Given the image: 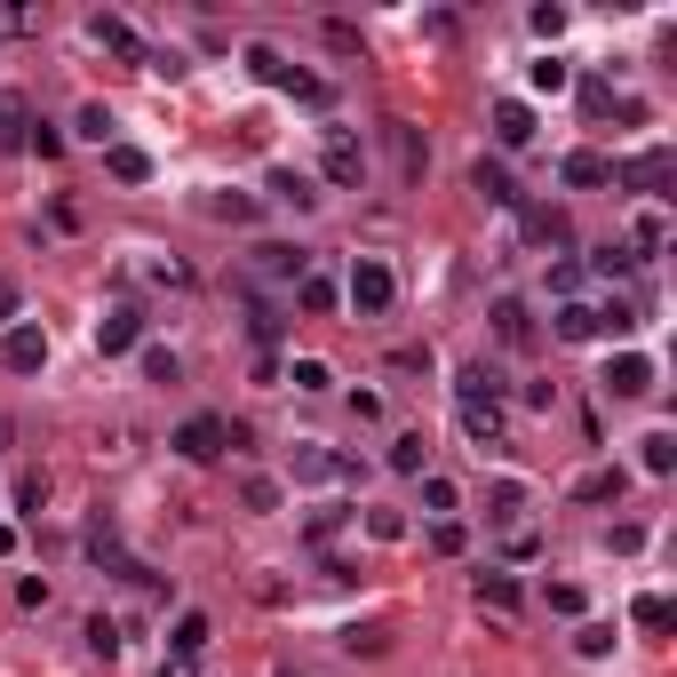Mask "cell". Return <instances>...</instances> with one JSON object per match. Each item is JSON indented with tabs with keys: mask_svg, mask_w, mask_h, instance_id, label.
Segmentation results:
<instances>
[{
	"mask_svg": "<svg viewBox=\"0 0 677 677\" xmlns=\"http://www.w3.org/2000/svg\"><path fill=\"white\" fill-rule=\"evenodd\" d=\"M295 303H303V312H335V280H319V271H312V280L295 287Z\"/></svg>",
	"mask_w": 677,
	"mask_h": 677,
	"instance_id": "obj_33",
	"label": "cell"
},
{
	"mask_svg": "<svg viewBox=\"0 0 677 677\" xmlns=\"http://www.w3.org/2000/svg\"><path fill=\"white\" fill-rule=\"evenodd\" d=\"M208 216H216V223H255V199H248V192H216Z\"/></svg>",
	"mask_w": 677,
	"mask_h": 677,
	"instance_id": "obj_29",
	"label": "cell"
},
{
	"mask_svg": "<svg viewBox=\"0 0 677 677\" xmlns=\"http://www.w3.org/2000/svg\"><path fill=\"white\" fill-rule=\"evenodd\" d=\"M359 312H391V295H398V280H391V263H375V255H359L351 263V287H343Z\"/></svg>",
	"mask_w": 677,
	"mask_h": 677,
	"instance_id": "obj_2",
	"label": "cell"
},
{
	"mask_svg": "<svg viewBox=\"0 0 677 677\" xmlns=\"http://www.w3.org/2000/svg\"><path fill=\"white\" fill-rule=\"evenodd\" d=\"M367 534H375V542H398V534H406V518H398V511H375V518H367Z\"/></svg>",
	"mask_w": 677,
	"mask_h": 677,
	"instance_id": "obj_46",
	"label": "cell"
},
{
	"mask_svg": "<svg viewBox=\"0 0 677 677\" xmlns=\"http://www.w3.org/2000/svg\"><path fill=\"white\" fill-rule=\"evenodd\" d=\"M470 184H479V192L494 199V208H518V184L502 176V160H479V167H470Z\"/></svg>",
	"mask_w": 677,
	"mask_h": 677,
	"instance_id": "obj_16",
	"label": "cell"
},
{
	"mask_svg": "<svg viewBox=\"0 0 677 677\" xmlns=\"http://www.w3.org/2000/svg\"><path fill=\"white\" fill-rule=\"evenodd\" d=\"M550 614H582V590H574V582H550Z\"/></svg>",
	"mask_w": 677,
	"mask_h": 677,
	"instance_id": "obj_48",
	"label": "cell"
},
{
	"mask_svg": "<svg viewBox=\"0 0 677 677\" xmlns=\"http://www.w3.org/2000/svg\"><path fill=\"white\" fill-rule=\"evenodd\" d=\"M24 152H41V160H56V152H64V135H56V128L41 120V128H32V135H24Z\"/></svg>",
	"mask_w": 677,
	"mask_h": 677,
	"instance_id": "obj_45",
	"label": "cell"
},
{
	"mask_svg": "<svg viewBox=\"0 0 677 677\" xmlns=\"http://www.w3.org/2000/svg\"><path fill=\"white\" fill-rule=\"evenodd\" d=\"M637 447H646L637 462H646L654 479H669V470H677V438H669V430H646V438H637Z\"/></svg>",
	"mask_w": 677,
	"mask_h": 677,
	"instance_id": "obj_21",
	"label": "cell"
},
{
	"mask_svg": "<svg viewBox=\"0 0 677 677\" xmlns=\"http://www.w3.org/2000/svg\"><path fill=\"white\" fill-rule=\"evenodd\" d=\"M248 73H255V80H271V88H295V96H319V80H303L295 64H287L280 48H263V41L248 48Z\"/></svg>",
	"mask_w": 677,
	"mask_h": 677,
	"instance_id": "obj_7",
	"label": "cell"
},
{
	"mask_svg": "<svg viewBox=\"0 0 677 677\" xmlns=\"http://www.w3.org/2000/svg\"><path fill=\"white\" fill-rule=\"evenodd\" d=\"M455 398H462V430L479 438V447H494V438H502V391H494V375H487V367H462Z\"/></svg>",
	"mask_w": 677,
	"mask_h": 677,
	"instance_id": "obj_1",
	"label": "cell"
},
{
	"mask_svg": "<svg viewBox=\"0 0 677 677\" xmlns=\"http://www.w3.org/2000/svg\"><path fill=\"white\" fill-rule=\"evenodd\" d=\"M423 462H430V438H423V430L391 438V470H398V479H423Z\"/></svg>",
	"mask_w": 677,
	"mask_h": 677,
	"instance_id": "obj_15",
	"label": "cell"
},
{
	"mask_svg": "<svg viewBox=\"0 0 677 677\" xmlns=\"http://www.w3.org/2000/svg\"><path fill=\"white\" fill-rule=\"evenodd\" d=\"M494 335H502V343H534V312H526V303H494Z\"/></svg>",
	"mask_w": 677,
	"mask_h": 677,
	"instance_id": "obj_17",
	"label": "cell"
},
{
	"mask_svg": "<svg viewBox=\"0 0 677 677\" xmlns=\"http://www.w3.org/2000/svg\"><path fill=\"white\" fill-rule=\"evenodd\" d=\"M263 192H271V199H280V208H312V199H319L312 184H303V176H295V167H271V184H263Z\"/></svg>",
	"mask_w": 677,
	"mask_h": 677,
	"instance_id": "obj_19",
	"label": "cell"
},
{
	"mask_svg": "<svg viewBox=\"0 0 677 677\" xmlns=\"http://www.w3.org/2000/svg\"><path fill=\"white\" fill-rule=\"evenodd\" d=\"M223 447H231V430H223V415H192V423L176 430V455H184V462H216Z\"/></svg>",
	"mask_w": 677,
	"mask_h": 677,
	"instance_id": "obj_5",
	"label": "cell"
},
{
	"mask_svg": "<svg viewBox=\"0 0 677 677\" xmlns=\"http://www.w3.org/2000/svg\"><path fill=\"white\" fill-rule=\"evenodd\" d=\"M582 112L605 120V112H614V88H605V80H582Z\"/></svg>",
	"mask_w": 677,
	"mask_h": 677,
	"instance_id": "obj_40",
	"label": "cell"
},
{
	"mask_svg": "<svg viewBox=\"0 0 677 677\" xmlns=\"http://www.w3.org/2000/svg\"><path fill=\"white\" fill-rule=\"evenodd\" d=\"M630 622H637V630H677V605L646 590V598H637V605H630Z\"/></svg>",
	"mask_w": 677,
	"mask_h": 677,
	"instance_id": "obj_24",
	"label": "cell"
},
{
	"mask_svg": "<svg viewBox=\"0 0 677 677\" xmlns=\"http://www.w3.org/2000/svg\"><path fill=\"white\" fill-rule=\"evenodd\" d=\"M526 231H534L542 248H574V231H566V216H558V208H534V216H526Z\"/></svg>",
	"mask_w": 677,
	"mask_h": 677,
	"instance_id": "obj_23",
	"label": "cell"
},
{
	"mask_svg": "<svg viewBox=\"0 0 677 677\" xmlns=\"http://www.w3.org/2000/svg\"><path fill=\"white\" fill-rule=\"evenodd\" d=\"M240 502H248V511H280V487H271L263 470H248V479H240Z\"/></svg>",
	"mask_w": 677,
	"mask_h": 677,
	"instance_id": "obj_31",
	"label": "cell"
},
{
	"mask_svg": "<svg viewBox=\"0 0 677 677\" xmlns=\"http://www.w3.org/2000/svg\"><path fill=\"white\" fill-rule=\"evenodd\" d=\"M558 335H566V343H598V303H566Z\"/></svg>",
	"mask_w": 677,
	"mask_h": 677,
	"instance_id": "obj_20",
	"label": "cell"
},
{
	"mask_svg": "<svg viewBox=\"0 0 677 677\" xmlns=\"http://www.w3.org/2000/svg\"><path fill=\"white\" fill-rule=\"evenodd\" d=\"M208 614H176V630H167V654H176V662H199V646H208Z\"/></svg>",
	"mask_w": 677,
	"mask_h": 677,
	"instance_id": "obj_14",
	"label": "cell"
},
{
	"mask_svg": "<svg viewBox=\"0 0 677 677\" xmlns=\"http://www.w3.org/2000/svg\"><path fill=\"white\" fill-rule=\"evenodd\" d=\"M105 167H112L120 184H144V176H152V152H135V144H105Z\"/></svg>",
	"mask_w": 677,
	"mask_h": 677,
	"instance_id": "obj_18",
	"label": "cell"
},
{
	"mask_svg": "<svg viewBox=\"0 0 677 677\" xmlns=\"http://www.w3.org/2000/svg\"><path fill=\"white\" fill-rule=\"evenodd\" d=\"M479 605H494V614H511V605H518V582H511V574H479Z\"/></svg>",
	"mask_w": 677,
	"mask_h": 677,
	"instance_id": "obj_26",
	"label": "cell"
},
{
	"mask_svg": "<svg viewBox=\"0 0 677 677\" xmlns=\"http://www.w3.org/2000/svg\"><path fill=\"white\" fill-rule=\"evenodd\" d=\"M605 391H614V398H646L654 391V359L646 351H622L614 367H605Z\"/></svg>",
	"mask_w": 677,
	"mask_h": 677,
	"instance_id": "obj_9",
	"label": "cell"
},
{
	"mask_svg": "<svg viewBox=\"0 0 677 677\" xmlns=\"http://www.w3.org/2000/svg\"><path fill=\"white\" fill-rule=\"evenodd\" d=\"M80 135H88V144H112V112L105 105H80V120H73Z\"/></svg>",
	"mask_w": 677,
	"mask_h": 677,
	"instance_id": "obj_35",
	"label": "cell"
},
{
	"mask_svg": "<svg viewBox=\"0 0 677 677\" xmlns=\"http://www.w3.org/2000/svg\"><path fill=\"white\" fill-rule=\"evenodd\" d=\"M255 263H263V280H312V255H303V248H255Z\"/></svg>",
	"mask_w": 677,
	"mask_h": 677,
	"instance_id": "obj_13",
	"label": "cell"
},
{
	"mask_svg": "<svg viewBox=\"0 0 677 677\" xmlns=\"http://www.w3.org/2000/svg\"><path fill=\"white\" fill-rule=\"evenodd\" d=\"M534 88H542V96H558V88H566V64H558V56H542V64H534Z\"/></svg>",
	"mask_w": 677,
	"mask_h": 677,
	"instance_id": "obj_41",
	"label": "cell"
},
{
	"mask_svg": "<svg viewBox=\"0 0 677 677\" xmlns=\"http://www.w3.org/2000/svg\"><path fill=\"white\" fill-rule=\"evenodd\" d=\"M0 438H9V423H0Z\"/></svg>",
	"mask_w": 677,
	"mask_h": 677,
	"instance_id": "obj_51",
	"label": "cell"
},
{
	"mask_svg": "<svg viewBox=\"0 0 677 677\" xmlns=\"http://www.w3.org/2000/svg\"><path fill=\"white\" fill-rule=\"evenodd\" d=\"M383 637H391V630H343V646H351V654H383Z\"/></svg>",
	"mask_w": 677,
	"mask_h": 677,
	"instance_id": "obj_47",
	"label": "cell"
},
{
	"mask_svg": "<svg viewBox=\"0 0 677 677\" xmlns=\"http://www.w3.org/2000/svg\"><path fill=\"white\" fill-rule=\"evenodd\" d=\"M558 176H566L574 192H598V184H614V160H605V152H566Z\"/></svg>",
	"mask_w": 677,
	"mask_h": 677,
	"instance_id": "obj_12",
	"label": "cell"
},
{
	"mask_svg": "<svg viewBox=\"0 0 677 677\" xmlns=\"http://www.w3.org/2000/svg\"><path fill=\"white\" fill-rule=\"evenodd\" d=\"M622 487H630L622 470H590V479L574 487V494H582V502H622Z\"/></svg>",
	"mask_w": 677,
	"mask_h": 677,
	"instance_id": "obj_30",
	"label": "cell"
},
{
	"mask_svg": "<svg viewBox=\"0 0 677 677\" xmlns=\"http://www.w3.org/2000/svg\"><path fill=\"white\" fill-rule=\"evenodd\" d=\"M462 542H470V534H462L455 518H438V534H430V550H438V558H462Z\"/></svg>",
	"mask_w": 677,
	"mask_h": 677,
	"instance_id": "obj_39",
	"label": "cell"
},
{
	"mask_svg": "<svg viewBox=\"0 0 677 677\" xmlns=\"http://www.w3.org/2000/svg\"><path fill=\"white\" fill-rule=\"evenodd\" d=\"M280 677H287V669H280Z\"/></svg>",
	"mask_w": 677,
	"mask_h": 677,
	"instance_id": "obj_52",
	"label": "cell"
},
{
	"mask_svg": "<svg viewBox=\"0 0 677 677\" xmlns=\"http://www.w3.org/2000/svg\"><path fill=\"white\" fill-rule=\"evenodd\" d=\"M574 654H582V662H605V654H614V630H605V622H582V630H574Z\"/></svg>",
	"mask_w": 677,
	"mask_h": 677,
	"instance_id": "obj_27",
	"label": "cell"
},
{
	"mask_svg": "<svg viewBox=\"0 0 677 677\" xmlns=\"http://www.w3.org/2000/svg\"><path fill=\"white\" fill-rule=\"evenodd\" d=\"M518 511H526V494H518L511 479H502V487L487 494V518H494V526H518Z\"/></svg>",
	"mask_w": 677,
	"mask_h": 677,
	"instance_id": "obj_28",
	"label": "cell"
},
{
	"mask_svg": "<svg viewBox=\"0 0 677 677\" xmlns=\"http://www.w3.org/2000/svg\"><path fill=\"white\" fill-rule=\"evenodd\" d=\"M160 677H192V662H167V669H160Z\"/></svg>",
	"mask_w": 677,
	"mask_h": 677,
	"instance_id": "obj_50",
	"label": "cell"
},
{
	"mask_svg": "<svg viewBox=\"0 0 677 677\" xmlns=\"http://www.w3.org/2000/svg\"><path fill=\"white\" fill-rule=\"evenodd\" d=\"M630 240H637V248H646V255H654V248L669 240V216H662V208H646V216H637V231H630Z\"/></svg>",
	"mask_w": 677,
	"mask_h": 677,
	"instance_id": "obj_32",
	"label": "cell"
},
{
	"mask_svg": "<svg viewBox=\"0 0 677 677\" xmlns=\"http://www.w3.org/2000/svg\"><path fill=\"white\" fill-rule=\"evenodd\" d=\"M41 502H48V479H41V470H24V479H17V511H41Z\"/></svg>",
	"mask_w": 677,
	"mask_h": 677,
	"instance_id": "obj_38",
	"label": "cell"
},
{
	"mask_svg": "<svg viewBox=\"0 0 677 677\" xmlns=\"http://www.w3.org/2000/svg\"><path fill=\"white\" fill-rule=\"evenodd\" d=\"M135 343H144V312H128V303H120V312H105V319H96V351H135Z\"/></svg>",
	"mask_w": 677,
	"mask_h": 677,
	"instance_id": "obj_8",
	"label": "cell"
},
{
	"mask_svg": "<svg viewBox=\"0 0 677 677\" xmlns=\"http://www.w3.org/2000/svg\"><path fill=\"white\" fill-rule=\"evenodd\" d=\"M88 646H96V654H105V662H112V654H120V630H112L105 614H96V622H88Z\"/></svg>",
	"mask_w": 677,
	"mask_h": 677,
	"instance_id": "obj_44",
	"label": "cell"
},
{
	"mask_svg": "<svg viewBox=\"0 0 677 677\" xmlns=\"http://www.w3.org/2000/svg\"><path fill=\"white\" fill-rule=\"evenodd\" d=\"M494 144H534V105H518V96H502V105H494Z\"/></svg>",
	"mask_w": 677,
	"mask_h": 677,
	"instance_id": "obj_11",
	"label": "cell"
},
{
	"mask_svg": "<svg viewBox=\"0 0 677 677\" xmlns=\"http://www.w3.org/2000/svg\"><path fill=\"white\" fill-rule=\"evenodd\" d=\"M669 176H677V160H669V152H637V160L614 167V184H637V192H662Z\"/></svg>",
	"mask_w": 677,
	"mask_h": 677,
	"instance_id": "obj_10",
	"label": "cell"
},
{
	"mask_svg": "<svg viewBox=\"0 0 677 677\" xmlns=\"http://www.w3.org/2000/svg\"><path fill=\"white\" fill-rule=\"evenodd\" d=\"M0 367H9V375H41V367H48V335L41 327H9V335H0Z\"/></svg>",
	"mask_w": 677,
	"mask_h": 677,
	"instance_id": "obj_4",
	"label": "cell"
},
{
	"mask_svg": "<svg viewBox=\"0 0 677 677\" xmlns=\"http://www.w3.org/2000/svg\"><path fill=\"white\" fill-rule=\"evenodd\" d=\"M630 327H637V312H630V303H598V335H614V343H622Z\"/></svg>",
	"mask_w": 677,
	"mask_h": 677,
	"instance_id": "obj_34",
	"label": "cell"
},
{
	"mask_svg": "<svg viewBox=\"0 0 677 677\" xmlns=\"http://www.w3.org/2000/svg\"><path fill=\"white\" fill-rule=\"evenodd\" d=\"M359 176H367V152H359V135H351V128H327V184L359 192Z\"/></svg>",
	"mask_w": 677,
	"mask_h": 677,
	"instance_id": "obj_6",
	"label": "cell"
},
{
	"mask_svg": "<svg viewBox=\"0 0 677 677\" xmlns=\"http://www.w3.org/2000/svg\"><path fill=\"white\" fill-rule=\"evenodd\" d=\"M248 312H255V319H248V327H255V343H280V327H287V319H280V303H248Z\"/></svg>",
	"mask_w": 677,
	"mask_h": 677,
	"instance_id": "obj_36",
	"label": "cell"
},
{
	"mask_svg": "<svg viewBox=\"0 0 677 677\" xmlns=\"http://www.w3.org/2000/svg\"><path fill=\"white\" fill-rule=\"evenodd\" d=\"M423 511L447 518V511H455V487H447V479H423Z\"/></svg>",
	"mask_w": 677,
	"mask_h": 677,
	"instance_id": "obj_43",
	"label": "cell"
},
{
	"mask_svg": "<svg viewBox=\"0 0 677 677\" xmlns=\"http://www.w3.org/2000/svg\"><path fill=\"white\" fill-rule=\"evenodd\" d=\"M335 462H343V455H327V447L303 438V447H295V479H335Z\"/></svg>",
	"mask_w": 677,
	"mask_h": 677,
	"instance_id": "obj_25",
	"label": "cell"
},
{
	"mask_svg": "<svg viewBox=\"0 0 677 677\" xmlns=\"http://www.w3.org/2000/svg\"><path fill=\"white\" fill-rule=\"evenodd\" d=\"M391 152H398V167H406V176H423V160H430V152H423V135L406 128V120H391Z\"/></svg>",
	"mask_w": 677,
	"mask_h": 677,
	"instance_id": "obj_22",
	"label": "cell"
},
{
	"mask_svg": "<svg viewBox=\"0 0 677 677\" xmlns=\"http://www.w3.org/2000/svg\"><path fill=\"white\" fill-rule=\"evenodd\" d=\"M287 383H295V391H327L335 375H327V367H319V359H295V367H287Z\"/></svg>",
	"mask_w": 677,
	"mask_h": 677,
	"instance_id": "obj_37",
	"label": "cell"
},
{
	"mask_svg": "<svg viewBox=\"0 0 677 677\" xmlns=\"http://www.w3.org/2000/svg\"><path fill=\"white\" fill-rule=\"evenodd\" d=\"M144 375H152V383H176L184 367H176V351H144Z\"/></svg>",
	"mask_w": 677,
	"mask_h": 677,
	"instance_id": "obj_42",
	"label": "cell"
},
{
	"mask_svg": "<svg viewBox=\"0 0 677 677\" xmlns=\"http://www.w3.org/2000/svg\"><path fill=\"white\" fill-rule=\"evenodd\" d=\"M0 319H17V280H0Z\"/></svg>",
	"mask_w": 677,
	"mask_h": 677,
	"instance_id": "obj_49",
	"label": "cell"
},
{
	"mask_svg": "<svg viewBox=\"0 0 677 677\" xmlns=\"http://www.w3.org/2000/svg\"><path fill=\"white\" fill-rule=\"evenodd\" d=\"M88 41L105 48V56H120V64H152V48L135 41V24H128V17H105V9H96V17H88Z\"/></svg>",
	"mask_w": 677,
	"mask_h": 677,
	"instance_id": "obj_3",
	"label": "cell"
}]
</instances>
